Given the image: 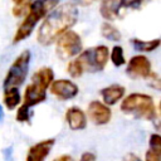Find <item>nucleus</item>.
<instances>
[{
  "mask_svg": "<svg viewBox=\"0 0 161 161\" xmlns=\"http://www.w3.org/2000/svg\"><path fill=\"white\" fill-rule=\"evenodd\" d=\"M78 20V9L73 3L57 5L44 19L36 31V42L43 47H49L55 40L70 30Z\"/></svg>",
  "mask_w": 161,
  "mask_h": 161,
  "instance_id": "1",
  "label": "nucleus"
},
{
  "mask_svg": "<svg viewBox=\"0 0 161 161\" xmlns=\"http://www.w3.org/2000/svg\"><path fill=\"white\" fill-rule=\"evenodd\" d=\"M109 59V49L106 45H96L80 52L67 65V72L72 78H79L86 72L97 73L106 68Z\"/></svg>",
  "mask_w": 161,
  "mask_h": 161,
  "instance_id": "2",
  "label": "nucleus"
},
{
  "mask_svg": "<svg viewBox=\"0 0 161 161\" xmlns=\"http://www.w3.org/2000/svg\"><path fill=\"white\" fill-rule=\"evenodd\" d=\"M57 5H59V0H33L26 8L24 19L16 28L13 36V43L25 40L33 33L36 24L43 20Z\"/></svg>",
  "mask_w": 161,
  "mask_h": 161,
  "instance_id": "3",
  "label": "nucleus"
},
{
  "mask_svg": "<svg viewBox=\"0 0 161 161\" xmlns=\"http://www.w3.org/2000/svg\"><path fill=\"white\" fill-rule=\"evenodd\" d=\"M53 80L54 72L50 67L39 68L31 75V82L26 86L24 91V98L20 107L30 111L34 106L44 102L47 99V91Z\"/></svg>",
  "mask_w": 161,
  "mask_h": 161,
  "instance_id": "4",
  "label": "nucleus"
},
{
  "mask_svg": "<svg viewBox=\"0 0 161 161\" xmlns=\"http://www.w3.org/2000/svg\"><path fill=\"white\" fill-rule=\"evenodd\" d=\"M121 111L125 114L147 121H153L157 118L155 101L146 93H131L126 96L121 103Z\"/></svg>",
  "mask_w": 161,
  "mask_h": 161,
  "instance_id": "5",
  "label": "nucleus"
},
{
  "mask_svg": "<svg viewBox=\"0 0 161 161\" xmlns=\"http://www.w3.org/2000/svg\"><path fill=\"white\" fill-rule=\"evenodd\" d=\"M31 59V53L30 50L25 49L23 50L11 63L10 68L8 69L4 82H3V88L9 89V88H19L26 79L28 73H29V64Z\"/></svg>",
  "mask_w": 161,
  "mask_h": 161,
  "instance_id": "6",
  "label": "nucleus"
},
{
  "mask_svg": "<svg viewBox=\"0 0 161 161\" xmlns=\"http://www.w3.org/2000/svg\"><path fill=\"white\" fill-rule=\"evenodd\" d=\"M83 48V42L77 31L68 30L55 40V53L59 59H72L77 57Z\"/></svg>",
  "mask_w": 161,
  "mask_h": 161,
  "instance_id": "7",
  "label": "nucleus"
},
{
  "mask_svg": "<svg viewBox=\"0 0 161 161\" xmlns=\"http://www.w3.org/2000/svg\"><path fill=\"white\" fill-rule=\"evenodd\" d=\"M126 73L130 78L137 79V78H146L148 79L152 75V64L151 60L142 54L132 57L126 67Z\"/></svg>",
  "mask_w": 161,
  "mask_h": 161,
  "instance_id": "8",
  "label": "nucleus"
},
{
  "mask_svg": "<svg viewBox=\"0 0 161 161\" xmlns=\"http://www.w3.org/2000/svg\"><path fill=\"white\" fill-rule=\"evenodd\" d=\"M48 89L50 91V93L55 98H58L60 101L72 99L79 92L78 86L74 82H72L70 79H57V80H53Z\"/></svg>",
  "mask_w": 161,
  "mask_h": 161,
  "instance_id": "9",
  "label": "nucleus"
},
{
  "mask_svg": "<svg viewBox=\"0 0 161 161\" xmlns=\"http://www.w3.org/2000/svg\"><path fill=\"white\" fill-rule=\"evenodd\" d=\"M89 119L97 125V126H104L107 125L112 118V111L108 106H106L101 101H92L88 104L87 114Z\"/></svg>",
  "mask_w": 161,
  "mask_h": 161,
  "instance_id": "10",
  "label": "nucleus"
},
{
  "mask_svg": "<svg viewBox=\"0 0 161 161\" xmlns=\"http://www.w3.org/2000/svg\"><path fill=\"white\" fill-rule=\"evenodd\" d=\"M54 143H55V138H47L34 143L28 148L25 161H45Z\"/></svg>",
  "mask_w": 161,
  "mask_h": 161,
  "instance_id": "11",
  "label": "nucleus"
},
{
  "mask_svg": "<svg viewBox=\"0 0 161 161\" xmlns=\"http://www.w3.org/2000/svg\"><path fill=\"white\" fill-rule=\"evenodd\" d=\"M65 121L69 126L70 130L73 131H79L84 130L87 127V116L83 109L79 107H69L65 111Z\"/></svg>",
  "mask_w": 161,
  "mask_h": 161,
  "instance_id": "12",
  "label": "nucleus"
},
{
  "mask_svg": "<svg viewBox=\"0 0 161 161\" xmlns=\"http://www.w3.org/2000/svg\"><path fill=\"white\" fill-rule=\"evenodd\" d=\"M125 87L119 84H109L101 89V96L106 106H114L125 97Z\"/></svg>",
  "mask_w": 161,
  "mask_h": 161,
  "instance_id": "13",
  "label": "nucleus"
},
{
  "mask_svg": "<svg viewBox=\"0 0 161 161\" xmlns=\"http://www.w3.org/2000/svg\"><path fill=\"white\" fill-rule=\"evenodd\" d=\"M121 8L118 0H102L99 6V14L107 21H113L121 16Z\"/></svg>",
  "mask_w": 161,
  "mask_h": 161,
  "instance_id": "14",
  "label": "nucleus"
},
{
  "mask_svg": "<svg viewBox=\"0 0 161 161\" xmlns=\"http://www.w3.org/2000/svg\"><path fill=\"white\" fill-rule=\"evenodd\" d=\"M161 155V137L158 133H152L148 140V150L146 151V161H160Z\"/></svg>",
  "mask_w": 161,
  "mask_h": 161,
  "instance_id": "15",
  "label": "nucleus"
},
{
  "mask_svg": "<svg viewBox=\"0 0 161 161\" xmlns=\"http://www.w3.org/2000/svg\"><path fill=\"white\" fill-rule=\"evenodd\" d=\"M21 101V94L19 88H9V89H4V96H3V103L4 106L9 109L13 111L15 109Z\"/></svg>",
  "mask_w": 161,
  "mask_h": 161,
  "instance_id": "16",
  "label": "nucleus"
},
{
  "mask_svg": "<svg viewBox=\"0 0 161 161\" xmlns=\"http://www.w3.org/2000/svg\"><path fill=\"white\" fill-rule=\"evenodd\" d=\"M131 44L138 52L150 53V52H153L155 49H157L160 47L161 40H160V38H156V39H152V40H143V39L133 38V39H131Z\"/></svg>",
  "mask_w": 161,
  "mask_h": 161,
  "instance_id": "17",
  "label": "nucleus"
},
{
  "mask_svg": "<svg viewBox=\"0 0 161 161\" xmlns=\"http://www.w3.org/2000/svg\"><path fill=\"white\" fill-rule=\"evenodd\" d=\"M101 34L103 38H106L107 40H111V42H119L122 39L121 31L108 21H106L101 25Z\"/></svg>",
  "mask_w": 161,
  "mask_h": 161,
  "instance_id": "18",
  "label": "nucleus"
},
{
  "mask_svg": "<svg viewBox=\"0 0 161 161\" xmlns=\"http://www.w3.org/2000/svg\"><path fill=\"white\" fill-rule=\"evenodd\" d=\"M109 58H111V62L114 67H121L126 63V59H125V54H123V48L121 45H114L111 50V54H109Z\"/></svg>",
  "mask_w": 161,
  "mask_h": 161,
  "instance_id": "19",
  "label": "nucleus"
},
{
  "mask_svg": "<svg viewBox=\"0 0 161 161\" xmlns=\"http://www.w3.org/2000/svg\"><path fill=\"white\" fill-rule=\"evenodd\" d=\"M150 0H118L121 10L123 9H132V10H140L143 8Z\"/></svg>",
  "mask_w": 161,
  "mask_h": 161,
  "instance_id": "20",
  "label": "nucleus"
},
{
  "mask_svg": "<svg viewBox=\"0 0 161 161\" xmlns=\"http://www.w3.org/2000/svg\"><path fill=\"white\" fill-rule=\"evenodd\" d=\"M33 0H13L14 3V8H13V14L14 16H21L25 14L28 5L31 3Z\"/></svg>",
  "mask_w": 161,
  "mask_h": 161,
  "instance_id": "21",
  "label": "nucleus"
},
{
  "mask_svg": "<svg viewBox=\"0 0 161 161\" xmlns=\"http://www.w3.org/2000/svg\"><path fill=\"white\" fill-rule=\"evenodd\" d=\"M79 161H97V157L93 152H89V151H86L82 153Z\"/></svg>",
  "mask_w": 161,
  "mask_h": 161,
  "instance_id": "22",
  "label": "nucleus"
},
{
  "mask_svg": "<svg viewBox=\"0 0 161 161\" xmlns=\"http://www.w3.org/2000/svg\"><path fill=\"white\" fill-rule=\"evenodd\" d=\"M97 1H99V0H75V3L78 4V5H80V6H89V5H92V4H94V3H97Z\"/></svg>",
  "mask_w": 161,
  "mask_h": 161,
  "instance_id": "23",
  "label": "nucleus"
},
{
  "mask_svg": "<svg viewBox=\"0 0 161 161\" xmlns=\"http://www.w3.org/2000/svg\"><path fill=\"white\" fill-rule=\"evenodd\" d=\"M122 161H142L137 155H135V153H128V155H126L125 157H123V160Z\"/></svg>",
  "mask_w": 161,
  "mask_h": 161,
  "instance_id": "24",
  "label": "nucleus"
},
{
  "mask_svg": "<svg viewBox=\"0 0 161 161\" xmlns=\"http://www.w3.org/2000/svg\"><path fill=\"white\" fill-rule=\"evenodd\" d=\"M52 161H74V160L70 155H60V156H57L55 158H53Z\"/></svg>",
  "mask_w": 161,
  "mask_h": 161,
  "instance_id": "25",
  "label": "nucleus"
},
{
  "mask_svg": "<svg viewBox=\"0 0 161 161\" xmlns=\"http://www.w3.org/2000/svg\"><path fill=\"white\" fill-rule=\"evenodd\" d=\"M3 116H4V113H3V108H1V106H0V121L3 119Z\"/></svg>",
  "mask_w": 161,
  "mask_h": 161,
  "instance_id": "26",
  "label": "nucleus"
}]
</instances>
